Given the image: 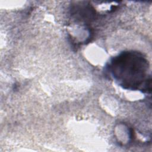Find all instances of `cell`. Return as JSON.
<instances>
[{
  "label": "cell",
  "instance_id": "6da1fadb",
  "mask_svg": "<svg viewBox=\"0 0 152 152\" xmlns=\"http://www.w3.org/2000/svg\"><path fill=\"white\" fill-rule=\"evenodd\" d=\"M137 57L122 55L112 63L113 74L118 80L125 81L128 88L140 86V81L145 77L147 69L145 62L143 59Z\"/></svg>",
  "mask_w": 152,
  "mask_h": 152
}]
</instances>
